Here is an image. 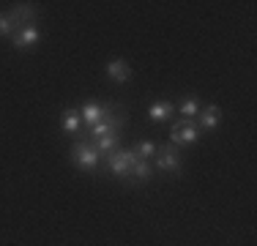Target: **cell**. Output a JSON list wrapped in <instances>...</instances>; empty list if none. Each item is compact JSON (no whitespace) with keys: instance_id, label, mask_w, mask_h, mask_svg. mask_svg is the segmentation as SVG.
Listing matches in <instances>:
<instances>
[{"instance_id":"15","label":"cell","mask_w":257,"mask_h":246,"mask_svg":"<svg viewBox=\"0 0 257 246\" xmlns=\"http://www.w3.org/2000/svg\"><path fill=\"white\" fill-rule=\"evenodd\" d=\"M132 178H134L137 183H145V181L151 178V164L145 162V159H137V164L132 167Z\"/></svg>"},{"instance_id":"7","label":"cell","mask_w":257,"mask_h":246,"mask_svg":"<svg viewBox=\"0 0 257 246\" xmlns=\"http://www.w3.org/2000/svg\"><path fill=\"white\" fill-rule=\"evenodd\" d=\"M39 39H41V30L36 28V25H25V28L14 30V36H11V44H14V49H30Z\"/></svg>"},{"instance_id":"9","label":"cell","mask_w":257,"mask_h":246,"mask_svg":"<svg viewBox=\"0 0 257 246\" xmlns=\"http://www.w3.org/2000/svg\"><path fill=\"white\" fill-rule=\"evenodd\" d=\"M107 77L112 79V82H118V85H126L128 79H132V66H128L123 58H115V60L107 63Z\"/></svg>"},{"instance_id":"10","label":"cell","mask_w":257,"mask_h":246,"mask_svg":"<svg viewBox=\"0 0 257 246\" xmlns=\"http://www.w3.org/2000/svg\"><path fill=\"white\" fill-rule=\"evenodd\" d=\"M79 126H82V118H79V109L74 107H66L63 115H60V129H63L66 134H79Z\"/></svg>"},{"instance_id":"11","label":"cell","mask_w":257,"mask_h":246,"mask_svg":"<svg viewBox=\"0 0 257 246\" xmlns=\"http://www.w3.org/2000/svg\"><path fill=\"white\" fill-rule=\"evenodd\" d=\"M173 112H175V104H173V101H154V104L148 107V118L156 120V123L167 120Z\"/></svg>"},{"instance_id":"6","label":"cell","mask_w":257,"mask_h":246,"mask_svg":"<svg viewBox=\"0 0 257 246\" xmlns=\"http://www.w3.org/2000/svg\"><path fill=\"white\" fill-rule=\"evenodd\" d=\"M112 112H115V104H96V101H88V104H82V109H79V118L88 123V129H90V126H96L99 120H104L107 115H112Z\"/></svg>"},{"instance_id":"2","label":"cell","mask_w":257,"mask_h":246,"mask_svg":"<svg viewBox=\"0 0 257 246\" xmlns=\"http://www.w3.org/2000/svg\"><path fill=\"white\" fill-rule=\"evenodd\" d=\"M71 159H74V164L79 170L93 172L96 167H99V162H101V153L96 151V145L90 143V140H77L74 148H71Z\"/></svg>"},{"instance_id":"12","label":"cell","mask_w":257,"mask_h":246,"mask_svg":"<svg viewBox=\"0 0 257 246\" xmlns=\"http://www.w3.org/2000/svg\"><path fill=\"white\" fill-rule=\"evenodd\" d=\"M118 143H120V134H107V137L93 140V145H96V151H99V153H112V151H118Z\"/></svg>"},{"instance_id":"14","label":"cell","mask_w":257,"mask_h":246,"mask_svg":"<svg viewBox=\"0 0 257 246\" xmlns=\"http://www.w3.org/2000/svg\"><path fill=\"white\" fill-rule=\"evenodd\" d=\"M200 109H203V104H200L197 98H186V101L181 104V109H178V112H181V118L194 120V118H197V112H200Z\"/></svg>"},{"instance_id":"4","label":"cell","mask_w":257,"mask_h":246,"mask_svg":"<svg viewBox=\"0 0 257 246\" xmlns=\"http://www.w3.org/2000/svg\"><path fill=\"white\" fill-rule=\"evenodd\" d=\"M6 14H9V20H11V25H14V30H20V28H25V25H36L39 9H36L33 3H20V6H14V9H9Z\"/></svg>"},{"instance_id":"13","label":"cell","mask_w":257,"mask_h":246,"mask_svg":"<svg viewBox=\"0 0 257 246\" xmlns=\"http://www.w3.org/2000/svg\"><path fill=\"white\" fill-rule=\"evenodd\" d=\"M134 153H137V159H154L156 153H159V145L156 143H151V140H143V143H137L134 145Z\"/></svg>"},{"instance_id":"16","label":"cell","mask_w":257,"mask_h":246,"mask_svg":"<svg viewBox=\"0 0 257 246\" xmlns=\"http://www.w3.org/2000/svg\"><path fill=\"white\" fill-rule=\"evenodd\" d=\"M0 36H14V25H11V20H9V14H0Z\"/></svg>"},{"instance_id":"5","label":"cell","mask_w":257,"mask_h":246,"mask_svg":"<svg viewBox=\"0 0 257 246\" xmlns=\"http://www.w3.org/2000/svg\"><path fill=\"white\" fill-rule=\"evenodd\" d=\"M156 167L162 170V172H175L178 175L181 172V153H178V148H173V145H159V153H156Z\"/></svg>"},{"instance_id":"8","label":"cell","mask_w":257,"mask_h":246,"mask_svg":"<svg viewBox=\"0 0 257 246\" xmlns=\"http://www.w3.org/2000/svg\"><path fill=\"white\" fill-rule=\"evenodd\" d=\"M194 123H197V129H203V132H211V129H216L219 123H222V109H219L216 104H208V107H203L197 112Z\"/></svg>"},{"instance_id":"3","label":"cell","mask_w":257,"mask_h":246,"mask_svg":"<svg viewBox=\"0 0 257 246\" xmlns=\"http://www.w3.org/2000/svg\"><path fill=\"white\" fill-rule=\"evenodd\" d=\"M137 164V153L134 148H118V151L107 153V170L118 178H128L132 175V167Z\"/></svg>"},{"instance_id":"1","label":"cell","mask_w":257,"mask_h":246,"mask_svg":"<svg viewBox=\"0 0 257 246\" xmlns=\"http://www.w3.org/2000/svg\"><path fill=\"white\" fill-rule=\"evenodd\" d=\"M200 140V129L194 120L189 118H178L170 126V145L173 148H186V145H194Z\"/></svg>"}]
</instances>
